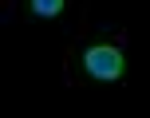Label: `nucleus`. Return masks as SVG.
Listing matches in <instances>:
<instances>
[{
    "mask_svg": "<svg viewBox=\"0 0 150 118\" xmlns=\"http://www.w3.org/2000/svg\"><path fill=\"white\" fill-rule=\"evenodd\" d=\"M83 71L91 79H99V83H115L127 71V59H122V51L115 44H95V47L83 51Z\"/></svg>",
    "mask_w": 150,
    "mask_h": 118,
    "instance_id": "1",
    "label": "nucleus"
},
{
    "mask_svg": "<svg viewBox=\"0 0 150 118\" xmlns=\"http://www.w3.org/2000/svg\"><path fill=\"white\" fill-rule=\"evenodd\" d=\"M63 4H67V0H32V12L44 16V20H52V16L63 12Z\"/></svg>",
    "mask_w": 150,
    "mask_h": 118,
    "instance_id": "2",
    "label": "nucleus"
}]
</instances>
